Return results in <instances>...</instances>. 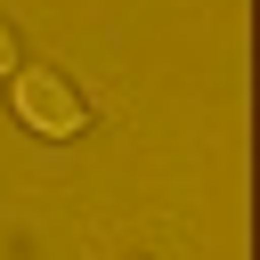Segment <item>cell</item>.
Wrapping results in <instances>:
<instances>
[{"label": "cell", "mask_w": 260, "mask_h": 260, "mask_svg": "<svg viewBox=\"0 0 260 260\" xmlns=\"http://www.w3.org/2000/svg\"><path fill=\"white\" fill-rule=\"evenodd\" d=\"M16 114H24L41 138H81V122H89L81 89H73L57 65H16Z\"/></svg>", "instance_id": "1"}, {"label": "cell", "mask_w": 260, "mask_h": 260, "mask_svg": "<svg viewBox=\"0 0 260 260\" xmlns=\"http://www.w3.org/2000/svg\"><path fill=\"white\" fill-rule=\"evenodd\" d=\"M0 73H16V24L0 16Z\"/></svg>", "instance_id": "2"}]
</instances>
